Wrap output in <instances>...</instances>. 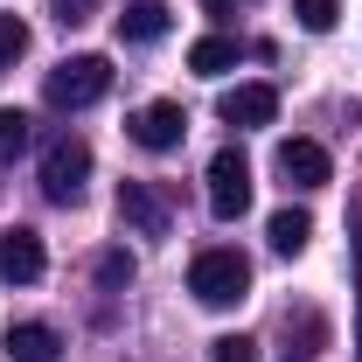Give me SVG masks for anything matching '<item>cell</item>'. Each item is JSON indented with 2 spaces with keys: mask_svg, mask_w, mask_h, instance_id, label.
<instances>
[{
  "mask_svg": "<svg viewBox=\"0 0 362 362\" xmlns=\"http://www.w3.org/2000/svg\"><path fill=\"white\" fill-rule=\"evenodd\" d=\"M188 293H195L202 307H216V314L237 307V300L251 293V265H244V251H223V244L202 251V258L188 265Z\"/></svg>",
  "mask_w": 362,
  "mask_h": 362,
  "instance_id": "cell-1",
  "label": "cell"
},
{
  "mask_svg": "<svg viewBox=\"0 0 362 362\" xmlns=\"http://www.w3.org/2000/svg\"><path fill=\"white\" fill-rule=\"evenodd\" d=\"M84 181H90V139L56 133L42 146V195L70 209V202H84Z\"/></svg>",
  "mask_w": 362,
  "mask_h": 362,
  "instance_id": "cell-2",
  "label": "cell"
},
{
  "mask_svg": "<svg viewBox=\"0 0 362 362\" xmlns=\"http://www.w3.org/2000/svg\"><path fill=\"white\" fill-rule=\"evenodd\" d=\"M112 90V56H63L49 70V105L56 112H84Z\"/></svg>",
  "mask_w": 362,
  "mask_h": 362,
  "instance_id": "cell-3",
  "label": "cell"
},
{
  "mask_svg": "<svg viewBox=\"0 0 362 362\" xmlns=\"http://www.w3.org/2000/svg\"><path fill=\"white\" fill-rule=\"evenodd\" d=\"M251 209V160L237 153V146H223L216 160H209V216L216 223H237Z\"/></svg>",
  "mask_w": 362,
  "mask_h": 362,
  "instance_id": "cell-4",
  "label": "cell"
},
{
  "mask_svg": "<svg viewBox=\"0 0 362 362\" xmlns=\"http://www.w3.org/2000/svg\"><path fill=\"white\" fill-rule=\"evenodd\" d=\"M126 133H133V146H146V153H175L181 139H188V112H181L175 98H153V105H139L133 119H126Z\"/></svg>",
  "mask_w": 362,
  "mask_h": 362,
  "instance_id": "cell-5",
  "label": "cell"
},
{
  "mask_svg": "<svg viewBox=\"0 0 362 362\" xmlns=\"http://www.w3.org/2000/svg\"><path fill=\"white\" fill-rule=\"evenodd\" d=\"M272 168L286 175V188H327V181H334V160H327L320 139H279Z\"/></svg>",
  "mask_w": 362,
  "mask_h": 362,
  "instance_id": "cell-6",
  "label": "cell"
},
{
  "mask_svg": "<svg viewBox=\"0 0 362 362\" xmlns=\"http://www.w3.org/2000/svg\"><path fill=\"white\" fill-rule=\"evenodd\" d=\"M216 119L223 126H237V133H251V126H272L279 119V90L272 84H237L216 98Z\"/></svg>",
  "mask_w": 362,
  "mask_h": 362,
  "instance_id": "cell-7",
  "label": "cell"
},
{
  "mask_svg": "<svg viewBox=\"0 0 362 362\" xmlns=\"http://www.w3.org/2000/svg\"><path fill=\"white\" fill-rule=\"evenodd\" d=\"M42 265H49V258H42V237H35L28 223L0 230V279H7V286H35Z\"/></svg>",
  "mask_w": 362,
  "mask_h": 362,
  "instance_id": "cell-8",
  "label": "cell"
},
{
  "mask_svg": "<svg viewBox=\"0 0 362 362\" xmlns=\"http://www.w3.org/2000/svg\"><path fill=\"white\" fill-rule=\"evenodd\" d=\"M119 223L139 230V237H168V202L146 181H119Z\"/></svg>",
  "mask_w": 362,
  "mask_h": 362,
  "instance_id": "cell-9",
  "label": "cell"
},
{
  "mask_svg": "<svg viewBox=\"0 0 362 362\" xmlns=\"http://www.w3.org/2000/svg\"><path fill=\"white\" fill-rule=\"evenodd\" d=\"M0 349H7V362H56L63 356V334H56L49 320H14V327L0 334Z\"/></svg>",
  "mask_w": 362,
  "mask_h": 362,
  "instance_id": "cell-10",
  "label": "cell"
},
{
  "mask_svg": "<svg viewBox=\"0 0 362 362\" xmlns=\"http://www.w3.org/2000/svg\"><path fill=\"white\" fill-rule=\"evenodd\" d=\"M175 28V14L160 7V0H133L126 14H119V42H160Z\"/></svg>",
  "mask_w": 362,
  "mask_h": 362,
  "instance_id": "cell-11",
  "label": "cell"
},
{
  "mask_svg": "<svg viewBox=\"0 0 362 362\" xmlns=\"http://www.w3.org/2000/svg\"><path fill=\"white\" fill-rule=\"evenodd\" d=\"M265 237H272L279 258H300V251L314 244V216H307V209H279V216L265 223Z\"/></svg>",
  "mask_w": 362,
  "mask_h": 362,
  "instance_id": "cell-12",
  "label": "cell"
},
{
  "mask_svg": "<svg viewBox=\"0 0 362 362\" xmlns=\"http://www.w3.org/2000/svg\"><path fill=\"white\" fill-rule=\"evenodd\" d=\"M237 56L244 49L230 42V35H202V42H188V70L195 77H223V70H237Z\"/></svg>",
  "mask_w": 362,
  "mask_h": 362,
  "instance_id": "cell-13",
  "label": "cell"
},
{
  "mask_svg": "<svg viewBox=\"0 0 362 362\" xmlns=\"http://www.w3.org/2000/svg\"><path fill=\"white\" fill-rule=\"evenodd\" d=\"M28 153V112L0 105V160H21Z\"/></svg>",
  "mask_w": 362,
  "mask_h": 362,
  "instance_id": "cell-14",
  "label": "cell"
},
{
  "mask_svg": "<svg viewBox=\"0 0 362 362\" xmlns=\"http://www.w3.org/2000/svg\"><path fill=\"white\" fill-rule=\"evenodd\" d=\"M21 56H28V21H21V14H0V77H7Z\"/></svg>",
  "mask_w": 362,
  "mask_h": 362,
  "instance_id": "cell-15",
  "label": "cell"
},
{
  "mask_svg": "<svg viewBox=\"0 0 362 362\" xmlns=\"http://www.w3.org/2000/svg\"><path fill=\"white\" fill-rule=\"evenodd\" d=\"M98 286L105 293H126L133 286V251H98Z\"/></svg>",
  "mask_w": 362,
  "mask_h": 362,
  "instance_id": "cell-16",
  "label": "cell"
},
{
  "mask_svg": "<svg viewBox=\"0 0 362 362\" xmlns=\"http://www.w3.org/2000/svg\"><path fill=\"white\" fill-rule=\"evenodd\" d=\"M334 14H341L334 0H293V21H300L307 35H327V28H334Z\"/></svg>",
  "mask_w": 362,
  "mask_h": 362,
  "instance_id": "cell-17",
  "label": "cell"
},
{
  "mask_svg": "<svg viewBox=\"0 0 362 362\" xmlns=\"http://www.w3.org/2000/svg\"><path fill=\"white\" fill-rule=\"evenodd\" d=\"M209 356L216 362H258V341L251 334H223V341H209Z\"/></svg>",
  "mask_w": 362,
  "mask_h": 362,
  "instance_id": "cell-18",
  "label": "cell"
},
{
  "mask_svg": "<svg viewBox=\"0 0 362 362\" xmlns=\"http://www.w3.org/2000/svg\"><path fill=\"white\" fill-rule=\"evenodd\" d=\"M49 14H56L63 28H77V21H90V14H98V0H49Z\"/></svg>",
  "mask_w": 362,
  "mask_h": 362,
  "instance_id": "cell-19",
  "label": "cell"
},
{
  "mask_svg": "<svg viewBox=\"0 0 362 362\" xmlns=\"http://www.w3.org/2000/svg\"><path fill=\"white\" fill-rule=\"evenodd\" d=\"M356 362H362V237H356Z\"/></svg>",
  "mask_w": 362,
  "mask_h": 362,
  "instance_id": "cell-20",
  "label": "cell"
},
{
  "mask_svg": "<svg viewBox=\"0 0 362 362\" xmlns=\"http://www.w3.org/2000/svg\"><path fill=\"white\" fill-rule=\"evenodd\" d=\"M202 7H209V14H230V7H237V0H202Z\"/></svg>",
  "mask_w": 362,
  "mask_h": 362,
  "instance_id": "cell-21",
  "label": "cell"
}]
</instances>
